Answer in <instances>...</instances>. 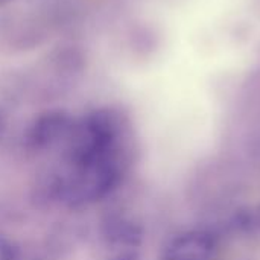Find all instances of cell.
Here are the masks:
<instances>
[{"mask_svg": "<svg viewBox=\"0 0 260 260\" xmlns=\"http://www.w3.org/2000/svg\"><path fill=\"white\" fill-rule=\"evenodd\" d=\"M122 180L120 154L98 158L81 168H73L70 178H64L62 197L69 206L78 207L105 198Z\"/></svg>", "mask_w": 260, "mask_h": 260, "instance_id": "1", "label": "cell"}, {"mask_svg": "<svg viewBox=\"0 0 260 260\" xmlns=\"http://www.w3.org/2000/svg\"><path fill=\"white\" fill-rule=\"evenodd\" d=\"M75 122L62 110H50L40 114L27 129L26 140L34 149H47L67 140Z\"/></svg>", "mask_w": 260, "mask_h": 260, "instance_id": "2", "label": "cell"}, {"mask_svg": "<svg viewBox=\"0 0 260 260\" xmlns=\"http://www.w3.org/2000/svg\"><path fill=\"white\" fill-rule=\"evenodd\" d=\"M216 242L201 230H192L174 238L161 253L160 260H215Z\"/></svg>", "mask_w": 260, "mask_h": 260, "instance_id": "3", "label": "cell"}, {"mask_svg": "<svg viewBox=\"0 0 260 260\" xmlns=\"http://www.w3.org/2000/svg\"><path fill=\"white\" fill-rule=\"evenodd\" d=\"M102 235L108 245L119 250H137L143 241V229L125 216L108 218L102 225Z\"/></svg>", "mask_w": 260, "mask_h": 260, "instance_id": "4", "label": "cell"}, {"mask_svg": "<svg viewBox=\"0 0 260 260\" xmlns=\"http://www.w3.org/2000/svg\"><path fill=\"white\" fill-rule=\"evenodd\" d=\"M56 66L59 67H64V69H73L76 66H81L82 64V58L79 56L78 52H75L73 49H64V50H59L55 56H53Z\"/></svg>", "mask_w": 260, "mask_h": 260, "instance_id": "5", "label": "cell"}, {"mask_svg": "<svg viewBox=\"0 0 260 260\" xmlns=\"http://www.w3.org/2000/svg\"><path fill=\"white\" fill-rule=\"evenodd\" d=\"M0 260H18L15 245L5 236H0Z\"/></svg>", "mask_w": 260, "mask_h": 260, "instance_id": "6", "label": "cell"}, {"mask_svg": "<svg viewBox=\"0 0 260 260\" xmlns=\"http://www.w3.org/2000/svg\"><path fill=\"white\" fill-rule=\"evenodd\" d=\"M107 260H140V254L137 250H119Z\"/></svg>", "mask_w": 260, "mask_h": 260, "instance_id": "7", "label": "cell"}]
</instances>
